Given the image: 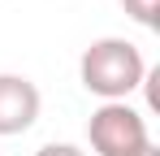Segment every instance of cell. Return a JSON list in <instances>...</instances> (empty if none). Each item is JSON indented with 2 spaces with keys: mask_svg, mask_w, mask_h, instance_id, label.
Listing matches in <instances>:
<instances>
[{
  "mask_svg": "<svg viewBox=\"0 0 160 156\" xmlns=\"http://www.w3.org/2000/svg\"><path fill=\"white\" fill-rule=\"evenodd\" d=\"M43 96L26 74H0V139L9 134H26L39 122Z\"/></svg>",
  "mask_w": 160,
  "mask_h": 156,
  "instance_id": "cell-3",
  "label": "cell"
},
{
  "mask_svg": "<svg viewBox=\"0 0 160 156\" xmlns=\"http://www.w3.org/2000/svg\"><path fill=\"white\" fill-rule=\"evenodd\" d=\"M138 156H160V148H156V143H147V148H143Z\"/></svg>",
  "mask_w": 160,
  "mask_h": 156,
  "instance_id": "cell-6",
  "label": "cell"
},
{
  "mask_svg": "<svg viewBox=\"0 0 160 156\" xmlns=\"http://www.w3.org/2000/svg\"><path fill=\"white\" fill-rule=\"evenodd\" d=\"M121 9H126L138 26H147V30L160 26V0H121Z\"/></svg>",
  "mask_w": 160,
  "mask_h": 156,
  "instance_id": "cell-4",
  "label": "cell"
},
{
  "mask_svg": "<svg viewBox=\"0 0 160 156\" xmlns=\"http://www.w3.org/2000/svg\"><path fill=\"white\" fill-rule=\"evenodd\" d=\"M78 78H82V87H87L91 96H100L104 104L108 100H126V96H134V91L143 87L147 61H143L138 44L117 39V35H104V39H95V44L82 48Z\"/></svg>",
  "mask_w": 160,
  "mask_h": 156,
  "instance_id": "cell-1",
  "label": "cell"
},
{
  "mask_svg": "<svg viewBox=\"0 0 160 156\" xmlns=\"http://www.w3.org/2000/svg\"><path fill=\"white\" fill-rule=\"evenodd\" d=\"M35 156H87V152H82L78 143H43Z\"/></svg>",
  "mask_w": 160,
  "mask_h": 156,
  "instance_id": "cell-5",
  "label": "cell"
},
{
  "mask_svg": "<svg viewBox=\"0 0 160 156\" xmlns=\"http://www.w3.org/2000/svg\"><path fill=\"white\" fill-rule=\"evenodd\" d=\"M87 139H91V152L95 156H138L152 143V130L147 117L126 100H108L91 113L87 122Z\"/></svg>",
  "mask_w": 160,
  "mask_h": 156,
  "instance_id": "cell-2",
  "label": "cell"
}]
</instances>
